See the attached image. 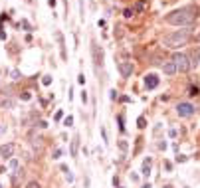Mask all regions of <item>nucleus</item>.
<instances>
[{
    "label": "nucleus",
    "mask_w": 200,
    "mask_h": 188,
    "mask_svg": "<svg viewBox=\"0 0 200 188\" xmlns=\"http://www.w3.org/2000/svg\"><path fill=\"white\" fill-rule=\"evenodd\" d=\"M184 160H186L184 154H178V157H176V163H184Z\"/></svg>",
    "instance_id": "nucleus-30"
},
{
    "label": "nucleus",
    "mask_w": 200,
    "mask_h": 188,
    "mask_svg": "<svg viewBox=\"0 0 200 188\" xmlns=\"http://www.w3.org/2000/svg\"><path fill=\"white\" fill-rule=\"evenodd\" d=\"M172 62H174V66H176V71H182V73H186L188 69H190V57L184 56V53H174L172 56Z\"/></svg>",
    "instance_id": "nucleus-3"
},
{
    "label": "nucleus",
    "mask_w": 200,
    "mask_h": 188,
    "mask_svg": "<svg viewBox=\"0 0 200 188\" xmlns=\"http://www.w3.org/2000/svg\"><path fill=\"white\" fill-rule=\"evenodd\" d=\"M117 69L121 73V77H131L133 73V62H119L117 63Z\"/></svg>",
    "instance_id": "nucleus-6"
},
{
    "label": "nucleus",
    "mask_w": 200,
    "mask_h": 188,
    "mask_svg": "<svg viewBox=\"0 0 200 188\" xmlns=\"http://www.w3.org/2000/svg\"><path fill=\"white\" fill-rule=\"evenodd\" d=\"M196 40H198V42H200V32H198V34H196Z\"/></svg>",
    "instance_id": "nucleus-39"
},
{
    "label": "nucleus",
    "mask_w": 200,
    "mask_h": 188,
    "mask_svg": "<svg viewBox=\"0 0 200 188\" xmlns=\"http://www.w3.org/2000/svg\"><path fill=\"white\" fill-rule=\"evenodd\" d=\"M10 75H12V79H20V71H18V69H12Z\"/></svg>",
    "instance_id": "nucleus-25"
},
{
    "label": "nucleus",
    "mask_w": 200,
    "mask_h": 188,
    "mask_svg": "<svg viewBox=\"0 0 200 188\" xmlns=\"http://www.w3.org/2000/svg\"><path fill=\"white\" fill-rule=\"evenodd\" d=\"M156 85H159V77H156L155 73H147V75H145V87H147V89H155Z\"/></svg>",
    "instance_id": "nucleus-9"
},
{
    "label": "nucleus",
    "mask_w": 200,
    "mask_h": 188,
    "mask_svg": "<svg viewBox=\"0 0 200 188\" xmlns=\"http://www.w3.org/2000/svg\"><path fill=\"white\" fill-rule=\"evenodd\" d=\"M143 10H145V0H139L135 4V12H143Z\"/></svg>",
    "instance_id": "nucleus-14"
},
{
    "label": "nucleus",
    "mask_w": 200,
    "mask_h": 188,
    "mask_svg": "<svg viewBox=\"0 0 200 188\" xmlns=\"http://www.w3.org/2000/svg\"><path fill=\"white\" fill-rule=\"evenodd\" d=\"M32 99V93H30V91H24V93H22V101H30Z\"/></svg>",
    "instance_id": "nucleus-23"
},
{
    "label": "nucleus",
    "mask_w": 200,
    "mask_h": 188,
    "mask_svg": "<svg viewBox=\"0 0 200 188\" xmlns=\"http://www.w3.org/2000/svg\"><path fill=\"white\" fill-rule=\"evenodd\" d=\"M133 14H135V10H131V8H125V12H123V16H125V18H131Z\"/></svg>",
    "instance_id": "nucleus-21"
},
{
    "label": "nucleus",
    "mask_w": 200,
    "mask_h": 188,
    "mask_svg": "<svg viewBox=\"0 0 200 188\" xmlns=\"http://www.w3.org/2000/svg\"><path fill=\"white\" fill-rule=\"evenodd\" d=\"M62 117H63V113H62V111H58V113H56V117H53V119H56V121H59V119H62Z\"/></svg>",
    "instance_id": "nucleus-35"
},
{
    "label": "nucleus",
    "mask_w": 200,
    "mask_h": 188,
    "mask_svg": "<svg viewBox=\"0 0 200 188\" xmlns=\"http://www.w3.org/2000/svg\"><path fill=\"white\" fill-rule=\"evenodd\" d=\"M137 127L145 129V127H147V119H145V117H139V119H137Z\"/></svg>",
    "instance_id": "nucleus-16"
},
{
    "label": "nucleus",
    "mask_w": 200,
    "mask_h": 188,
    "mask_svg": "<svg viewBox=\"0 0 200 188\" xmlns=\"http://www.w3.org/2000/svg\"><path fill=\"white\" fill-rule=\"evenodd\" d=\"M77 81H79V83H85V75H83V73H79V77H77Z\"/></svg>",
    "instance_id": "nucleus-36"
},
{
    "label": "nucleus",
    "mask_w": 200,
    "mask_h": 188,
    "mask_svg": "<svg viewBox=\"0 0 200 188\" xmlns=\"http://www.w3.org/2000/svg\"><path fill=\"white\" fill-rule=\"evenodd\" d=\"M14 150H16V144H14V143H8V144H2V147H0V157H2L4 160H6V158H12V154H14Z\"/></svg>",
    "instance_id": "nucleus-8"
},
{
    "label": "nucleus",
    "mask_w": 200,
    "mask_h": 188,
    "mask_svg": "<svg viewBox=\"0 0 200 188\" xmlns=\"http://www.w3.org/2000/svg\"><path fill=\"white\" fill-rule=\"evenodd\" d=\"M6 131V125H4V123H0V133H4Z\"/></svg>",
    "instance_id": "nucleus-38"
},
{
    "label": "nucleus",
    "mask_w": 200,
    "mask_h": 188,
    "mask_svg": "<svg viewBox=\"0 0 200 188\" xmlns=\"http://www.w3.org/2000/svg\"><path fill=\"white\" fill-rule=\"evenodd\" d=\"M22 26H24V28H26V30H32V26L28 24V20H22Z\"/></svg>",
    "instance_id": "nucleus-32"
},
{
    "label": "nucleus",
    "mask_w": 200,
    "mask_h": 188,
    "mask_svg": "<svg viewBox=\"0 0 200 188\" xmlns=\"http://www.w3.org/2000/svg\"><path fill=\"white\" fill-rule=\"evenodd\" d=\"M163 71H165V75H174L176 73V66H174V62H166L165 66H163Z\"/></svg>",
    "instance_id": "nucleus-10"
},
{
    "label": "nucleus",
    "mask_w": 200,
    "mask_h": 188,
    "mask_svg": "<svg viewBox=\"0 0 200 188\" xmlns=\"http://www.w3.org/2000/svg\"><path fill=\"white\" fill-rule=\"evenodd\" d=\"M188 38H190V28L180 30V32H172V34H166L163 38V46L170 48V50H178V48L188 44Z\"/></svg>",
    "instance_id": "nucleus-2"
},
{
    "label": "nucleus",
    "mask_w": 200,
    "mask_h": 188,
    "mask_svg": "<svg viewBox=\"0 0 200 188\" xmlns=\"http://www.w3.org/2000/svg\"><path fill=\"white\" fill-rule=\"evenodd\" d=\"M151 164H153V158L147 157V158H145V163H143V170H141L145 176H149V174H151Z\"/></svg>",
    "instance_id": "nucleus-11"
},
{
    "label": "nucleus",
    "mask_w": 200,
    "mask_h": 188,
    "mask_svg": "<svg viewBox=\"0 0 200 188\" xmlns=\"http://www.w3.org/2000/svg\"><path fill=\"white\" fill-rule=\"evenodd\" d=\"M36 125H38V127H40V129H46V127H48V123H46V121H38V123H36Z\"/></svg>",
    "instance_id": "nucleus-28"
},
{
    "label": "nucleus",
    "mask_w": 200,
    "mask_h": 188,
    "mask_svg": "<svg viewBox=\"0 0 200 188\" xmlns=\"http://www.w3.org/2000/svg\"><path fill=\"white\" fill-rule=\"evenodd\" d=\"M53 36H56V40H58V46H59V53H62V60L66 62L67 60V52H66V40H63V34L59 30L53 32Z\"/></svg>",
    "instance_id": "nucleus-7"
},
{
    "label": "nucleus",
    "mask_w": 200,
    "mask_h": 188,
    "mask_svg": "<svg viewBox=\"0 0 200 188\" xmlns=\"http://www.w3.org/2000/svg\"><path fill=\"white\" fill-rule=\"evenodd\" d=\"M190 60H192V62H190V66H192V67H196V66H198V63H200V48H196V50H194V52H192V56H190Z\"/></svg>",
    "instance_id": "nucleus-12"
},
{
    "label": "nucleus",
    "mask_w": 200,
    "mask_h": 188,
    "mask_svg": "<svg viewBox=\"0 0 200 188\" xmlns=\"http://www.w3.org/2000/svg\"><path fill=\"white\" fill-rule=\"evenodd\" d=\"M77 149H79V137H75L72 141V157H77Z\"/></svg>",
    "instance_id": "nucleus-13"
},
{
    "label": "nucleus",
    "mask_w": 200,
    "mask_h": 188,
    "mask_svg": "<svg viewBox=\"0 0 200 188\" xmlns=\"http://www.w3.org/2000/svg\"><path fill=\"white\" fill-rule=\"evenodd\" d=\"M0 40H6V32L4 30H0Z\"/></svg>",
    "instance_id": "nucleus-37"
},
{
    "label": "nucleus",
    "mask_w": 200,
    "mask_h": 188,
    "mask_svg": "<svg viewBox=\"0 0 200 188\" xmlns=\"http://www.w3.org/2000/svg\"><path fill=\"white\" fill-rule=\"evenodd\" d=\"M176 113L180 117H192L194 113H196V107H194L192 103H186V101H182V103L176 105Z\"/></svg>",
    "instance_id": "nucleus-5"
},
{
    "label": "nucleus",
    "mask_w": 200,
    "mask_h": 188,
    "mask_svg": "<svg viewBox=\"0 0 200 188\" xmlns=\"http://www.w3.org/2000/svg\"><path fill=\"white\" fill-rule=\"evenodd\" d=\"M101 137H103V141L107 143V131H105V127H101Z\"/></svg>",
    "instance_id": "nucleus-29"
},
{
    "label": "nucleus",
    "mask_w": 200,
    "mask_h": 188,
    "mask_svg": "<svg viewBox=\"0 0 200 188\" xmlns=\"http://www.w3.org/2000/svg\"><path fill=\"white\" fill-rule=\"evenodd\" d=\"M87 99H89V97H87V91L83 89V91H81V101H83V103H87Z\"/></svg>",
    "instance_id": "nucleus-26"
},
{
    "label": "nucleus",
    "mask_w": 200,
    "mask_h": 188,
    "mask_svg": "<svg viewBox=\"0 0 200 188\" xmlns=\"http://www.w3.org/2000/svg\"><path fill=\"white\" fill-rule=\"evenodd\" d=\"M26 188H42V186H40V182L32 180V182H28V186H26Z\"/></svg>",
    "instance_id": "nucleus-22"
},
{
    "label": "nucleus",
    "mask_w": 200,
    "mask_h": 188,
    "mask_svg": "<svg viewBox=\"0 0 200 188\" xmlns=\"http://www.w3.org/2000/svg\"><path fill=\"white\" fill-rule=\"evenodd\" d=\"M198 93H200V89L194 87V85H190V89H188V95H190V97H196Z\"/></svg>",
    "instance_id": "nucleus-15"
},
{
    "label": "nucleus",
    "mask_w": 200,
    "mask_h": 188,
    "mask_svg": "<svg viewBox=\"0 0 200 188\" xmlns=\"http://www.w3.org/2000/svg\"><path fill=\"white\" fill-rule=\"evenodd\" d=\"M59 157H62V149H56L53 150V158H59Z\"/></svg>",
    "instance_id": "nucleus-27"
},
{
    "label": "nucleus",
    "mask_w": 200,
    "mask_h": 188,
    "mask_svg": "<svg viewBox=\"0 0 200 188\" xmlns=\"http://www.w3.org/2000/svg\"><path fill=\"white\" fill-rule=\"evenodd\" d=\"M119 149H121L123 153H125V150H127L129 147H127V143H125V141H119Z\"/></svg>",
    "instance_id": "nucleus-24"
},
{
    "label": "nucleus",
    "mask_w": 200,
    "mask_h": 188,
    "mask_svg": "<svg viewBox=\"0 0 200 188\" xmlns=\"http://www.w3.org/2000/svg\"><path fill=\"white\" fill-rule=\"evenodd\" d=\"M169 135H170V137H172V139H174V137H176V135H178V131H176V129H170V131H169Z\"/></svg>",
    "instance_id": "nucleus-31"
},
{
    "label": "nucleus",
    "mask_w": 200,
    "mask_h": 188,
    "mask_svg": "<svg viewBox=\"0 0 200 188\" xmlns=\"http://www.w3.org/2000/svg\"><path fill=\"white\" fill-rule=\"evenodd\" d=\"M10 170H18V160H16L14 157L10 158Z\"/></svg>",
    "instance_id": "nucleus-17"
},
{
    "label": "nucleus",
    "mask_w": 200,
    "mask_h": 188,
    "mask_svg": "<svg viewBox=\"0 0 200 188\" xmlns=\"http://www.w3.org/2000/svg\"><path fill=\"white\" fill-rule=\"evenodd\" d=\"M73 125V117L69 115V117H66V119H63V127H72Z\"/></svg>",
    "instance_id": "nucleus-18"
},
{
    "label": "nucleus",
    "mask_w": 200,
    "mask_h": 188,
    "mask_svg": "<svg viewBox=\"0 0 200 188\" xmlns=\"http://www.w3.org/2000/svg\"><path fill=\"white\" fill-rule=\"evenodd\" d=\"M0 188H2V186H0Z\"/></svg>",
    "instance_id": "nucleus-40"
},
{
    "label": "nucleus",
    "mask_w": 200,
    "mask_h": 188,
    "mask_svg": "<svg viewBox=\"0 0 200 188\" xmlns=\"http://www.w3.org/2000/svg\"><path fill=\"white\" fill-rule=\"evenodd\" d=\"M66 178H67L69 182H73V174H72V172H69V170H67V172H66Z\"/></svg>",
    "instance_id": "nucleus-33"
},
{
    "label": "nucleus",
    "mask_w": 200,
    "mask_h": 188,
    "mask_svg": "<svg viewBox=\"0 0 200 188\" xmlns=\"http://www.w3.org/2000/svg\"><path fill=\"white\" fill-rule=\"evenodd\" d=\"M91 57H93V63H95L97 67H99V66H103V57H105V53H103L101 46L97 44L95 40H91Z\"/></svg>",
    "instance_id": "nucleus-4"
},
{
    "label": "nucleus",
    "mask_w": 200,
    "mask_h": 188,
    "mask_svg": "<svg viewBox=\"0 0 200 188\" xmlns=\"http://www.w3.org/2000/svg\"><path fill=\"white\" fill-rule=\"evenodd\" d=\"M48 4H50V8H56V4H58V0H48Z\"/></svg>",
    "instance_id": "nucleus-34"
},
{
    "label": "nucleus",
    "mask_w": 200,
    "mask_h": 188,
    "mask_svg": "<svg viewBox=\"0 0 200 188\" xmlns=\"http://www.w3.org/2000/svg\"><path fill=\"white\" fill-rule=\"evenodd\" d=\"M42 83H44L46 87H48V85H52V75H44V77H42Z\"/></svg>",
    "instance_id": "nucleus-19"
},
{
    "label": "nucleus",
    "mask_w": 200,
    "mask_h": 188,
    "mask_svg": "<svg viewBox=\"0 0 200 188\" xmlns=\"http://www.w3.org/2000/svg\"><path fill=\"white\" fill-rule=\"evenodd\" d=\"M117 121H119V129H121V131H125V125H123V123H125V119H123V115H119Z\"/></svg>",
    "instance_id": "nucleus-20"
},
{
    "label": "nucleus",
    "mask_w": 200,
    "mask_h": 188,
    "mask_svg": "<svg viewBox=\"0 0 200 188\" xmlns=\"http://www.w3.org/2000/svg\"><path fill=\"white\" fill-rule=\"evenodd\" d=\"M198 18V8L196 6H182L178 10H172L170 14L165 16V22L170 26H190Z\"/></svg>",
    "instance_id": "nucleus-1"
}]
</instances>
